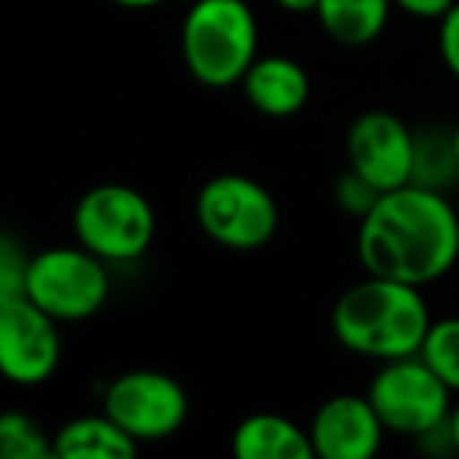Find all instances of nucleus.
<instances>
[{
	"label": "nucleus",
	"instance_id": "nucleus-1",
	"mask_svg": "<svg viewBox=\"0 0 459 459\" xmlns=\"http://www.w3.org/2000/svg\"><path fill=\"white\" fill-rule=\"evenodd\" d=\"M356 255L365 274L434 287L459 264V211L446 192L406 183L359 217Z\"/></svg>",
	"mask_w": 459,
	"mask_h": 459
},
{
	"label": "nucleus",
	"instance_id": "nucleus-2",
	"mask_svg": "<svg viewBox=\"0 0 459 459\" xmlns=\"http://www.w3.org/2000/svg\"><path fill=\"white\" fill-rule=\"evenodd\" d=\"M431 318L421 287L365 274L337 296L331 308V333L352 356L387 362L415 356Z\"/></svg>",
	"mask_w": 459,
	"mask_h": 459
},
{
	"label": "nucleus",
	"instance_id": "nucleus-3",
	"mask_svg": "<svg viewBox=\"0 0 459 459\" xmlns=\"http://www.w3.org/2000/svg\"><path fill=\"white\" fill-rule=\"evenodd\" d=\"M183 66L204 89H233L262 54V26L249 0H192L179 22Z\"/></svg>",
	"mask_w": 459,
	"mask_h": 459
},
{
	"label": "nucleus",
	"instance_id": "nucleus-4",
	"mask_svg": "<svg viewBox=\"0 0 459 459\" xmlns=\"http://www.w3.org/2000/svg\"><path fill=\"white\" fill-rule=\"evenodd\" d=\"M158 237V211L129 183H98L73 208V239L110 268L135 264Z\"/></svg>",
	"mask_w": 459,
	"mask_h": 459
},
{
	"label": "nucleus",
	"instance_id": "nucleus-5",
	"mask_svg": "<svg viewBox=\"0 0 459 459\" xmlns=\"http://www.w3.org/2000/svg\"><path fill=\"white\" fill-rule=\"evenodd\" d=\"M195 223L211 243L230 252H258L281 230L274 192L246 173H217L195 195Z\"/></svg>",
	"mask_w": 459,
	"mask_h": 459
},
{
	"label": "nucleus",
	"instance_id": "nucleus-6",
	"mask_svg": "<svg viewBox=\"0 0 459 459\" xmlns=\"http://www.w3.org/2000/svg\"><path fill=\"white\" fill-rule=\"evenodd\" d=\"M110 290H114L110 264H104L79 243L48 246L29 255L26 299H32L60 325L95 318L108 306Z\"/></svg>",
	"mask_w": 459,
	"mask_h": 459
},
{
	"label": "nucleus",
	"instance_id": "nucleus-7",
	"mask_svg": "<svg viewBox=\"0 0 459 459\" xmlns=\"http://www.w3.org/2000/svg\"><path fill=\"white\" fill-rule=\"evenodd\" d=\"M365 396L381 419L384 431L409 440L444 425L453 406L446 384L419 356L377 362Z\"/></svg>",
	"mask_w": 459,
	"mask_h": 459
},
{
	"label": "nucleus",
	"instance_id": "nucleus-8",
	"mask_svg": "<svg viewBox=\"0 0 459 459\" xmlns=\"http://www.w3.org/2000/svg\"><path fill=\"white\" fill-rule=\"evenodd\" d=\"M108 412L135 444H158L183 431L189 421V394L173 375L158 368H129L101 394Z\"/></svg>",
	"mask_w": 459,
	"mask_h": 459
},
{
	"label": "nucleus",
	"instance_id": "nucleus-9",
	"mask_svg": "<svg viewBox=\"0 0 459 459\" xmlns=\"http://www.w3.org/2000/svg\"><path fill=\"white\" fill-rule=\"evenodd\" d=\"M64 362L60 321L41 312L32 299L0 302V377L16 387L51 381Z\"/></svg>",
	"mask_w": 459,
	"mask_h": 459
},
{
	"label": "nucleus",
	"instance_id": "nucleus-10",
	"mask_svg": "<svg viewBox=\"0 0 459 459\" xmlns=\"http://www.w3.org/2000/svg\"><path fill=\"white\" fill-rule=\"evenodd\" d=\"M412 139L415 129L394 110H362L346 129V167L368 179L377 192L406 186L412 179Z\"/></svg>",
	"mask_w": 459,
	"mask_h": 459
},
{
	"label": "nucleus",
	"instance_id": "nucleus-11",
	"mask_svg": "<svg viewBox=\"0 0 459 459\" xmlns=\"http://www.w3.org/2000/svg\"><path fill=\"white\" fill-rule=\"evenodd\" d=\"M306 431L315 459H371L387 437L365 394L327 396L312 412Z\"/></svg>",
	"mask_w": 459,
	"mask_h": 459
},
{
	"label": "nucleus",
	"instance_id": "nucleus-12",
	"mask_svg": "<svg viewBox=\"0 0 459 459\" xmlns=\"http://www.w3.org/2000/svg\"><path fill=\"white\" fill-rule=\"evenodd\" d=\"M249 108L271 120L296 117L312 98V76L290 54H258L246 76L239 79Z\"/></svg>",
	"mask_w": 459,
	"mask_h": 459
},
{
	"label": "nucleus",
	"instance_id": "nucleus-13",
	"mask_svg": "<svg viewBox=\"0 0 459 459\" xmlns=\"http://www.w3.org/2000/svg\"><path fill=\"white\" fill-rule=\"evenodd\" d=\"M230 450L239 459H315L308 431L281 412H249L230 434Z\"/></svg>",
	"mask_w": 459,
	"mask_h": 459
},
{
	"label": "nucleus",
	"instance_id": "nucleus-14",
	"mask_svg": "<svg viewBox=\"0 0 459 459\" xmlns=\"http://www.w3.org/2000/svg\"><path fill=\"white\" fill-rule=\"evenodd\" d=\"M139 444L108 412H89L64 421L54 431V456L60 459H133Z\"/></svg>",
	"mask_w": 459,
	"mask_h": 459
},
{
	"label": "nucleus",
	"instance_id": "nucleus-15",
	"mask_svg": "<svg viewBox=\"0 0 459 459\" xmlns=\"http://www.w3.org/2000/svg\"><path fill=\"white\" fill-rule=\"evenodd\" d=\"M321 32L343 48H365L377 41L390 26V0H318L315 7Z\"/></svg>",
	"mask_w": 459,
	"mask_h": 459
},
{
	"label": "nucleus",
	"instance_id": "nucleus-16",
	"mask_svg": "<svg viewBox=\"0 0 459 459\" xmlns=\"http://www.w3.org/2000/svg\"><path fill=\"white\" fill-rule=\"evenodd\" d=\"M459 179V164L453 154L450 129L425 126L412 139V179L409 183L446 192Z\"/></svg>",
	"mask_w": 459,
	"mask_h": 459
},
{
	"label": "nucleus",
	"instance_id": "nucleus-17",
	"mask_svg": "<svg viewBox=\"0 0 459 459\" xmlns=\"http://www.w3.org/2000/svg\"><path fill=\"white\" fill-rule=\"evenodd\" d=\"M415 356L446 384L453 396H459V315L431 318Z\"/></svg>",
	"mask_w": 459,
	"mask_h": 459
},
{
	"label": "nucleus",
	"instance_id": "nucleus-18",
	"mask_svg": "<svg viewBox=\"0 0 459 459\" xmlns=\"http://www.w3.org/2000/svg\"><path fill=\"white\" fill-rule=\"evenodd\" d=\"M54 456V434L22 409L0 412V459H48Z\"/></svg>",
	"mask_w": 459,
	"mask_h": 459
},
{
	"label": "nucleus",
	"instance_id": "nucleus-19",
	"mask_svg": "<svg viewBox=\"0 0 459 459\" xmlns=\"http://www.w3.org/2000/svg\"><path fill=\"white\" fill-rule=\"evenodd\" d=\"M26 264L29 252L13 237L0 233V302H13L26 296Z\"/></svg>",
	"mask_w": 459,
	"mask_h": 459
},
{
	"label": "nucleus",
	"instance_id": "nucleus-20",
	"mask_svg": "<svg viewBox=\"0 0 459 459\" xmlns=\"http://www.w3.org/2000/svg\"><path fill=\"white\" fill-rule=\"evenodd\" d=\"M377 195H381V192H377L365 177H359L356 170H350V167H346V170L337 177V183H333V202L340 204L343 214L356 217V221L368 214V208L377 202Z\"/></svg>",
	"mask_w": 459,
	"mask_h": 459
},
{
	"label": "nucleus",
	"instance_id": "nucleus-21",
	"mask_svg": "<svg viewBox=\"0 0 459 459\" xmlns=\"http://www.w3.org/2000/svg\"><path fill=\"white\" fill-rule=\"evenodd\" d=\"M437 57L459 82V0L437 20Z\"/></svg>",
	"mask_w": 459,
	"mask_h": 459
},
{
	"label": "nucleus",
	"instance_id": "nucleus-22",
	"mask_svg": "<svg viewBox=\"0 0 459 459\" xmlns=\"http://www.w3.org/2000/svg\"><path fill=\"white\" fill-rule=\"evenodd\" d=\"M394 10L406 13L409 20H419V22H437L446 10L456 4V0H390Z\"/></svg>",
	"mask_w": 459,
	"mask_h": 459
},
{
	"label": "nucleus",
	"instance_id": "nucleus-23",
	"mask_svg": "<svg viewBox=\"0 0 459 459\" xmlns=\"http://www.w3.org/2000/svg\"><path fill=\"white\" fill-rule=\"evenodd\" d=\"M274 7L290 16H312L315 7H318V0H274Z\"/></svg>",
	"mask_w": 459,
	"mask_h": 459
},
{
	"label": "nucleus",
	"instance_id": "nucleus-24",
	"mask_svg": "<svg viewBox=\"0 0 459 459\" xmlns=\"http://www.w3.org/2000/svg\"><path fill=\"white\" fill-rule=\"evenodd\" d=\"M446 428H450V444H453V453H456V456H459V396H453L450 415H446Z\"/></svg>",
	"mask_w": 459,
	"mask_h": 459
},
{
	"label": "nucleus",
	"instance_id": "nucleus-25",
	"mask_svg": "<svg viewBox=\"0 0 459 459\" xmlns=\"http://www.w3.org/2000/svg\"><path fill=\"white\" fill-rule=\"evenodd\" d=\"M110 4H117L123 10H154L160 4H167V0H110Z\"/></svg>",
	"mask_w": 459,
	"mask_h": 459
},
{
	"label": "nucleus",
	"instance_id": "nucleus-26",
	"mask_svg": "<svg viewBox=\"0 0 459 459\" xmlns=\"http://www.w3.org/2000/svg\"><path fill=\"white\" fill-rule=\"evenodd\" d=\"M450 142H453V154H456V164H459V123L450 126Z\"/></svg>",
	"mask_w": 459,
	"mask_h": 459
}]
</instances>
